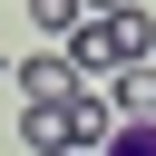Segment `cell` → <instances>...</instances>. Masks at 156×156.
Returning <instances> with one entry per match:
<instances>
[{
    "mask_svg": "<svg viewBox=\"0 0 156 156\" xmlns=\"http://www.w3.org/2000/svg\"><path fill=\"white\" fill-rule=\"evenodd\" d=\"M107 29H117V58H156V20L127 0V10H107Z\"/></svg>",
    "mask_w": 156,
    "mask_h": 156,
    "instance_id": "5b68a950",
    "label": "cell"
},
{
    "mask_svg": "<svg viewBox=\"0 0 156 156\" xmlns=\"http://www.w3.org/2000/svg\"><path fill=\"white\" fill-rule=\"evenodd\" d=\"M68 156H88V146H68Z\"/></svg>",
    "mask_w": 156,
    "mask_h": 156,
    "instance_id": "9c48e42d",
    "label": "cell"
},
{
    "mask_svg": "<svg viewBox=\"0 0 156 156\" xmlns=\"http://www.w3.org/2000/svg\"><path fill=\"white\" fill-rule=\"evenodd\" d=\"M20 136H29L39 156H68V146H78V117H68V107H20Z\"/></svg>",
    "mask_w": 156,
    "mask_h": 156,
    "instance_id": "3957f363",
    "label": "cell"
},
{
    "mask_svg": "<svg viewBox=\"0 0 156 156\" xmlns=\"http://www.w3.org/2000/svg\"><path fill=\"white\" fill-rule=\"evenodd\" d=\"M107 10H127V0H88V20H107Z\"/></svg>",
    "mask_w": 156,
    "mask_h": 156,
    "instance_id": "ba28073f",
    "label": "cell"
},
{
    "mask_svg": "<svg viewBox=\"0 0 156 156\" xmlns=\"http://www.w3.org/2000/svg\"><path fill=\"white\" fill-rule=\"evenodd\" d=\"M68 117H78V146H88V156H98V146H107V136H117V127H127V117H117V98H107V88H78V98H68Z\"/></svg>",
    "mask_w": 156,
    "mask_h": 156,
    "instance_id": "7a4b0ae2",
    "label": "cell"
},
{
    "mask_svg": "<svg viewBox=\"0 0 156 156\" xmlns=\"http://www.w3.org/2000/svg\"><path fill=\"white\" fill-rule=\"evenodd\" d=\"M98 156H156V117H127V127H117Z\"/></svg>",
    "mask_w": 156,
    "mask_h": 156,
    "instance_id": "52a82bcc",
    "label": "cell"
},
{
    "mask_svg": "<svg viewBox=\"0 0 156 156\" xmlns=\"http://www.w3.org/2000/svg\"><path fill=\"white\" fill-rule=\"evenodd\" d=\"M107 98H117V117H156V58H127L107 78Z\"/></svg>",
    "mask_w": 156,
    "mask_h": 156,
    "instance_id": "277c9868",
    "label": "cell"
},
{
    "mask_svg": "<svg viewBox=\"0 0 156 156\" xmlns=\"http://www.w3.org/2000/svg\"><path fill=\"white\" fill-rule=\"evenodd\" d=\"M10 78H20V98H29V107H68V98L88 88V78L68 68V49H39V58H20Z\"/></svg>",
    "mask_w": 156,
    "mask_h": 156,
    "instance_id": "6da1fadb",
    "label": "cell"
},
{
    "mask_svg": "<svg viewBox=\"0 0 156 156\" xmlns=\"http://www.w3.org/2000/svg\"><path fill=\"white\" fill-rule=\"evenodd\" d=\"M29 20H39V29H49V39H68V29H78V20H88V0H29Z\"/></svg>",
    "mask_w": 156,
    "mask_h": 156,
    "instance_id": "8992f818",
    "label": "cell"
}]
</instances>
